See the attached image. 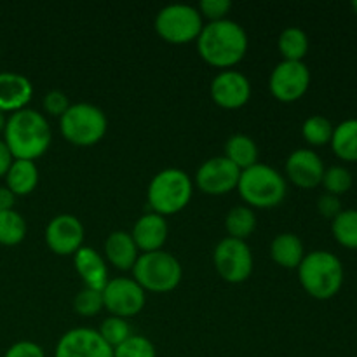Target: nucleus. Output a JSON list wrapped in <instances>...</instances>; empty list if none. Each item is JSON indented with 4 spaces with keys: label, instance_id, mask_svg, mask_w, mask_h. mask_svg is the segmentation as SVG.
Returning a JSON list of instances; mask_svg holds the SVG:
<instances>
[{
    "label": "nucleus",
    "instance_id": "58836bf2",
    "mask_svg": "<svg viewBox=\"0 0 357 357\" xmlns=\"http://www.w3.org/2000/svg\"><path fill=\"white\" fill-rule=\"evenodd\" d=\"M16 199L17 197L9 190V188L0 187V211H9V209H14Z\"/></svg>",
    "mask_w": 357,
    "mask_h": 357
},
{
    "label": "nucleus",
    "instance_id": "473e14b6",
    "mask_svg": "<svg viewBox=\"0 0 357 357\" xmlns=\"http://www.w3.org/2000/svg\"><path fill=\"white\" fill-rule=\"evenodd\" d=\"M103 309V295L96 289L84 288L73 298V310L82 317H94Z\"/></svg>",
    "mask_w": 357,
    "mask_h": 357
},
{
    "label": "nucleus",
    "instance_id": "c9c22d12",
    "mask_svg": "<svg viewBox=\"0 0 357 357\" xmlns=\"http://www.w3.org/2000/svg\"><path fill=\"white\" fill-rule=\"evenodd\" d=\"M3 357H45V352L35 342L20 340L7 349Z\"/></svg>",
    "mask_w": 357,
    "mask_h": 357
},
{
    "label": "nucleus",
    "instance_id": "c756f323",
    "mask_svg": "<svg viewBox=\"0 0 357 357\" xmlns=\"http://www.w3.org/2000/svg\"><path fill=\"white\" fill-rule=\"evenodd\" d=\"M321 185L324 187L326 194L331 195H340L347 194L349 190L354 185V178H352V173L344 166H331L324 169V176Z\"/></svg>",
    "mask_w": 357,
    "mask_h": 357
},
{
    "label": "nucleus",
    "instance_id": "c85d7f7f",
    "mask_svg": "<svg viewBox=\"0 0 357 357\" xmlns=\"http://www.w3.org/2000/svg\"><path fill=\"white\" fill-rule=\"evenodd\" d=\"M335 126L324 115H310L302 126V136L310 146L330 145Z\"/></svg>",
    "mask_w": 357,
    "mask_h": 357
},
{
    "label": "nucleus",
    "instance_id": "bb28decb",
    "mask_svg": "<svg viewBox=\"0 0 357 357\" xmlns=\"http://www.w3.org/2000/svg\"><path fill=\"white\" fill-rule=\"evenodd\" d=\"M331 234L342 248L357 251V209H342L331 220Z\"/></svg>",
    "mask_w": 357,
    "mask_h": 357
},
{
    "label": "nucleus",
    "instance_id": "ddd939ff",
    "mask_svg": "<svg viewBox=\"0 0 357 357\" xmlns=\"http://www.w3.org/2000/svg\"><path fill=\"white\" fill-rule=\"evenodd\" d=\"M82 222L73 215H58L45 227V244L58 257H73L84 246Z\"/></svg>",
    "mask_w": 357,
    "mask_h": 357
},
{
    "label": "nucleus",
    "instance_id": "2eb2a0df",
    "mask_svg": "<svg viewBox=\"0 0 357 357\" xmlns=\"http://www.w3.org/2000/svg\"><path fill=\"white\" fill-rule=\"evenodd\" d=\"M211 100L225 110L243 108L251 98V82L237 70H222L211 80Z\"/></svg>",
    "mask_w": 357,
    "mask_h": 357
},
{
    "label": "nucleus",
    "instance_id": "a19ab883",
    "mask_svg": "<svg viewBox=\"0 0 357 357\" xmlns=\"http://www.w3.org/2000/svg\"><path fill=\"white\" fill-rule=\"evenodd\" d=\"M351 7H352V10H354V13H356V16H357V0H354V2L351 3Z\"/></svg>",
    "mask_w": 357,
    "mask_h": 357
},
{
    "label": "nucleus",
    "instance_id": "7c9ffc66",
    "mask_svg": "<svg viewBox=\"0 0 357 357\" xmlns=\"http://www.w3.org/2000/svg\"><path fill=\"white\" fill-rule=\"evenodd\" d=\"M98 333L101 335V338H103L112 349H115L117 345H121L122 342H126L129 337H131L132 330H131V324L128 323V319L108 316L107 319H103V323L100 324Z\"/></svg>",
    "mask_w": 357,
    "mask_h": 357
},
{
    "label": "nucleus",
    "instance_id": "0eeeda50",
    "mask_svg": "<svg viewBox=\"0 0 357 357\" xmlns=\"http://www.w3.org/2000/svg\"><path fill=\"white\" fill-rule=\"evenodd\" d=\"M108 119L100 107L93 103H73L59 117V132L75 146H93L105 138Z\"/></svg>",
    "mask_w": 357,
    "mask_h": 357
},
{
    "label": "nucleus",
    "instance_id": "ea45409f",
    "mask_svg": "<svg viewBox=\"0 0 357 357\" xmlns=\"http://www.w3.org/2000/svg\"><path fill=\"white\" fill-rule=\"evenodd\" d=\"M6 122H7V115L0 114V135H3V129H6Z\"/></svg>",
    "mask_w": 357,
    "mask_h": 357
},
{
    "label": "nucleus",
    "instance_id": "f257e3e1",
    "mask_svg": "<svg viewBox=\"0 0 357 357\" xmlns=\"http://www.w3.org/2000/svg\"><path fill=\"white\" fill-rule=\"evenodd\" d=\"M202 61L220 70H234L248 54V33L232 20L206 23L195 40Z\"/></svg>",
    "mask_w": 357,
    "mask_h": 357
},
{
    "label": "nucleus",
    "instance_id": "7ed1b4c3",
    "mask_svg": "<svg viewBox=\"0 0 357 357\" xmlns=\"http://www.w3.org/2000/svg\"><path fill=\"white\" fill-rule=\"evenodd\" d=\"M296 272L303 291L316 300L333 298L344 286V265L331 251L317 250L305 253Z\"/></svg>",
    "mask_w": 357,
    "mask_h": 357
},
{
    "label": "nucleus",
    "instance_id": "5701e85b",
    "mask_svg": "<svg viewBox=\"0 0 357 357\" xmlns=\"http://www.w3.org/2000/svg\"><path fill=\"white\" fill-rule=\"evenodd\" d=\"M331 150L344 162H357V119H347L335 126Z\"/></svg>",
    "mask_w": 357,
    "mask_h": 357
},
{
    "label": "nucleus",
    "instance_id": "a878e982",
    "mask_svg": "<svg viewBox=\"0 0 357 357\" xmlns=\"http://www.w3.org/2000/svg\"><path fill=\"white\" fill-rule=\"evenodd\" d=\"M225 229L232 239L246 241L257 229V215L246 204L234 206L225 216Z\"/></svg>",
    "mask_w": 357,
    "mask_h": 357
},
{
    "label": "nucleus",
    "instance_id": "4468645a",
    "mask_svg": "<svg viewBox=\"0 0 357 357\" xmlns=\"http://www.w3.org/2000/svg\"><path fill=\"white\" fill-rule=\"evenodd\" d=\"M54 357H114V349L93 328H73L61 335Z\"/></svg>",
    "mask_w": 357,
    "mask_h": 357
},
{
    "label": "nucleus",
    "instance_id": "412c9836",
    "mask_svg": "<svg viewBox=\"0 0 357 357\" xmlns=\"http://www.w3.org/2000/svg\"><path fill=\"white\" fill-rule=\"evenodd\" d=\"M305 257V246L302 239L293 232H282L271 243V258L282 268L296 271Z\"/></svg>",
    "mask_w": 357,
    "mask_h": 357
},
{
    "label": "nucleus",
    "instance_id": "4c0bfd02",
    "mask_svg": "<svg viewBox=\"0 0 357 357\" xmlns=\"http://www.w3.org/2000/svg\"><path fill=\"white\" fill-rule=\"evenodd\" d=\"M13 162H14L13 153H10L9 146L6 145L3 138L0 136V178L6 176L7 171H9V167H10V164Z\"/></svg>",
    "mask_w": 357,
    "mask_h": 357
},
{
    "label": "nucleus",
    "instance_id": "f3484780",
    "mask_svg": "<svg viewBox=\"0 0 357 357\" xmlns=\"http://www.w3.org/2000/svg\"><path fill=\"white\" fill-rule=\"evenodd\" d=\"M33 98V84L28 77L17 72H0V114H14Z\"/></svg>",
    "mask_w": 357,
    "mask_h": 357
},
{
    "label": "nucleus",
    "instance_id": "4be33fe9",
    "mask_svg": "<svg viewBox=\"0 0 357 357\" xmlns=\"http://www.w3.org/2000/svg\"><path fill=\"white\" fill-rule=\"evenodd\" d=\"M6 187L13 192L16 197L30 195L38 185V167L33 160L14 159L6 176Z\"/></svg>",
    "mask_w": 357,
    "mask_h": 357
},
{
    "label": "nucleus",
    "instance_id": "9d476101",
    "mask_svg": "<svg viewBox=\"0 0 357 357\" xmlns=\"http://www.w3.org/2000/svg\"><path fill=\"white\" fill-rule=\"evenodd\" d=\"M105 309L110 316L129 317L138 316L146 303V293L132 278H114L101 291Z\"/></svg>",
    "mask_w": 357,
    "mask_h": 357
},
{
    "label": "nucleus",
    "instance_id": "dca6fc26",
    "mask_svg": "<svg viewBox=\"0 0 357 357\" xmlns=\"http://www.w3.org/2000/svg\"><path fill=\"white\" fill-rule=\"evenodd\" d=\"M324 162L312 149H298L286 159L284 171L286 181H291L295 187L310 188L319 187L324 176Z\"/></svg>",
    "mask_w": 357,
    "mask_h": 357
},
{
    "label": "nucleus",
    "instance_id": "72a5a7b5",
    "mask_svg": "<svg viewBox=\"0 0 357 357\" xmlns=\"http://www.w3.org/2000/svg\"><path fill=\"white\" fill-rule=\"evenodd\" d=\"M230 9H232V2L230 0H202L197 7L202 20H208L209 23L227 20Z\"/></svg>",
    "mask_w": 357,
    "mask_h": 357
},
{
    "label": "nucleus",
    "instance_id": "423d86ee",
    "mask_svg": "<svg viewBox=\"0 0 357 357\" xmlns=\"http://www.w3.org/2000/svg\"><path fill=\"white\" fill-rule=\"evenodd\" d=\"M132 279L143 289L155 295L171 293L178 288L183 278V268L178 258L167 251H152V253H139L135 267Z\"/></svg>",
    "mask_w": 357,
    "mask_h": 357
},
{
    "label": "nucleus",
    "instance_id": "f8f14e48",
    "mask_svg": "<svg viewBox=\"0 0 357 357\" xmlns=\"http://www.w3.org/2000/svg\"><path fill=\"white\" fill-rule=\"evenodd\" d=\"M241 169L225 155L211 157L199 166L195 173V185L206 195H227L237 190Z\"/></svg>",
    "mask_w": 357,
    "mask_h": 357
},
{
    "label": "nucleus",
    "instance_id": "f704fd0d",
    "mask_svg": "<svg viewBox=\"0 0 357 357\" xmlns=\"http://www.w3.org/2000/svg\"><path fill=\"white\" fill-rule=\"evenodd\" d=\"M70 105L72 103H70L68 96H66V94L59 89L49 91V93L44 96V100H42V107H44L45 114L52 115V117H58V119L61 117L66 110H68Z\"/></svg>",
    "mask_w": 357,
    "mask_h": 357
},
{
    "label": "nucleus",
    "instance_id": "39448f33",
    "mask_svg": "<svg viewBox=\"0 0 357 357\" xmlns=\"http://www.w3.org/2000/svg\"><path fill=\"white\" fill-rule=\"evenodd\" d=\"M194 183L192 178L178 167H166L152 178L146 190V199L153 213L160 216H173L183 211L192 201Z\"/></svg>",
    "mask_w": 357,
    "mask_h": 357
},
{
    "label": "nucleus",
    "instance_id": "e433bc0d",
    "mask_svg": "<svg viewBox=\"0 0 357 357\" xmlns=\"http://www.w3.org/2000/svg\"><path fill=\"white\" fill-rule=\"evenodd\" d=\"M342 201L340 197L331 194H323L319 199H317V211H319L321 216L328 220L337 218L338 215L342 213Z\"/></svg>",
    "mask_w": 357,
    "mask_h": 357
},
{
    "label": "nucleus",
    "instance_id": "6ab92c4d",
    "mask_svg": "<svg viewBox=\"0 0 357 357\" xmlns=\"http://www.w3.org/2000/svg\"><path fill=\"white\" fill-rule=\"evenodd\" d=\"M73 267H75L77 274L80 275L86 288L103 291L107 282L110 281L107 260L89 246H82L73 255Z\"/></svg>",
    "mask_w": 357,
    "mask_h": 357
},
{
    "label": "nucleus",
    "instance_id": "f03ea898",
    "mask_svg": "<svg viewBox=\"0 0 357 357\" xmlns=\"http://www.w3.org/2000/svg\"><path fill=\"white\" fill-rule=\"evenodd\" d=\"M14 159L37 160L52 143V131L44 114L33 108H23L7 115L2 135Z\"/></svg>",
    "mask_w": 357,
    "mask_h": 357
},
{
    "label": "nucleus",
    "instance_id": "a211bd4d",
    "mask_svg": "<svg viewBox=\"0 0 357 357\" xmlns=\"http://www.w3.org/2000/svg\"><path fill=\"white\" fill-rule=\"evenodd\" d=\"M129 234H131L138 251H142V253H152V251L162 250L167 241L169 229H167L166 218L152 211L139 216Z\"/></svg>",
    "mask_w": 357,
    "mask_h": 357
},
{
    "label": "nucleus",
    "instance_id": "20e7f679",
    "mask_svg": "<svg viewBox=\"0 0 357 357\" xmlns=\"http://www.w3.org/2000/svg\"><path fill=\"white\" fill-rule=\"evenodd\" d=\"M237 192L248 208L272 209L286 199L288 181L272 166L258 162L241 171Z\"/></svg>",
    "mask_w": 357,
    "mask_h": 357
},
{
    "label": "nucleus",
    "instance_id": "393cba45",
    "mask_svg": "<svg viewBox=\"0 0 357 357\" xmlns=\"http://www.w3.org/2000/svg\"><path fill=\"white\" fill-rule=\"evenodd\" d=\"M309 37L298 26L284 28L278 38V49L282 56V61H303L309 52Z\"/></svg>",
    "mask_w": 357,
    "mask_h": 357
},
{
    "label": "nucleus",
    "instance_id": "aec40b11",
    "mask_svg": "<svg viewBox=\"0 0 357 357\" xmlns=\"http://www.w3.org/2000/svg\"><path fill=\"white\" fill-rule=\"evenodd\" d=\"M105 258L110 265H114L117 271L128 272L132 271L136 260L139 257V251L132 241L131 234L124 230H115L105 241Z\"/></svg>",
    "mask_w": 357,
    "mask_h": 357
},
{
    "label": "nucleus",
    "instance_id": "cd10ccee",
    "mask_svg": "<svg viewBox=\"0 0 357 357\" xmlns=\"http://www.w3.org/2000/svg\"><path fill=\"white\" fill-rule=\"evenodd\" d=\"M26 220L16 209L0 211V244L2 246H17L26 237Z\"/></svg>",
    "mask_w": 357,
    "mask_h": 357
},
{
    "label": "nucleus",
    "instance_id": "b1692460",
    "mask_svg": "<svg viewBox=\"0 0 357 357\" xmlns=\"http://www.w3.org/2000/svg\"><path fill=\"white\" fill-rule=\"evenodd\" d=\"M225 157L241 171L258 164V145L251 136L237 132L225 143Z\"/></svg>",
    "mask_w": 357,
    "mask_h": 357
},
{
    "label": "nucleus",
    "instance_id": "1a4fd4ad",
    "mask_svg": "<svg viewBox=\"0 0 357 357\" xmlns=\"http://www.w3.org/2000/svg\"><path fill=\"white\" fill-rule=\"evenodd\" d=\"M213 265L220 278L230 284L246 282L253 274V251L246 241L225 237L220 241L213 251Z\"/></svg>",
    "mask_w": 357,
    "mask_h": 357
},
{
    "label": "nucleus",
    "instance_id": "6e6552de",
    "mask_svg": "<svg viewBox=\"0 0 357 357\" xmlns=\"http://www.w3.org/2000/svg\"><path fill=\"white\" fill-rule=\"evenodd\" d=\"M153 26L164 42L185 45L197 40L204 28V20L197 7L188 3H171L157 13Z\"/></svg>",
    "mask_w": 357,
    "mask_h": 357
},
{
    "label": "nucleus",
    "instance_id": "9b49d317",
    "mask_svg": "<svg viewBox=\"0 0 357 357\" xmlns=\"http://www.w3.org/2000/svg\"><path fill=\"white\" fill-rule=\"evenodd\" d=\"M310 87V70L303 61H281L268 77V91L281 103L302 100Z\"/></svg>",
    "mask_w": 357,
    "mask_h": 357
},
{
    "label": "nucleus",
    "instance_id": "2f4dec72",
    "mask_svg": "<svg viewBox=\"0 0 357 357\" xmlns=\"http://www.w3.org/2000/svg\"><path fill=\"white\" fill-rule=\"evenodd\" d=\"M114 357H157L155 345L143 335H131L114 349Z\"/></svg>",
    "mask_w": 357,
    "mask_h": 357
}]
</instances>
